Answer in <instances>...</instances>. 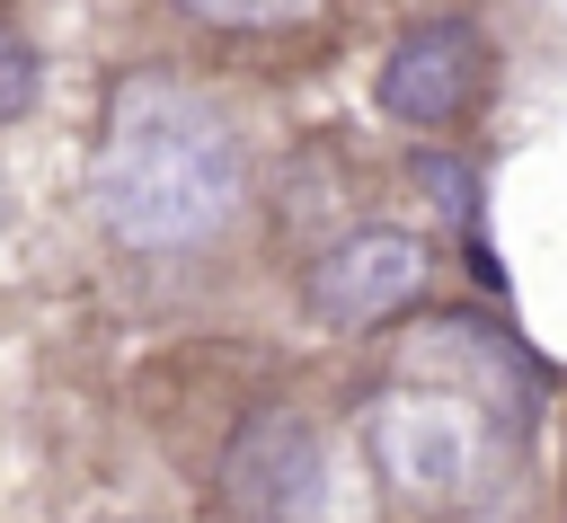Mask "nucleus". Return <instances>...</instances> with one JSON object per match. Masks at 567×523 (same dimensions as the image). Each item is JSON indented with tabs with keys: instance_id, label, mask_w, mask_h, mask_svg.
Here are the masks:
<instances>
[{
	"instance_id": "nucleus-8",
	"label": "nucleus",
	"mask_w": 567,
	"mask_h": 523,
	"mask_svg": "<svg viewBox=\"0 0 567 523\" xmlns=\"http://www.w3.org/2000/svg\"><path fill=\"white\" fill-rule=\"evenodd\" d=\"M27 98H35V53H27V35L0 27V124L27 115Z\"/></svg>"
},
{
	"instance_id": "nucleus-2",
	"label": "nucleus",
	"mask_w": 567,
	"mask_h": 523,
	"mask_svg": "<svg viewBox=\"0 0 567 523\" xmlns=\"http://www.w3.org/2000/svg\"><path fill=\"white\" fill-rule=\"evenodd\" d=\"M363 443H372V470L390 479V496L425 505V514L461 505L470 479H478V417L461 399H443V390H390V399H372Z\"/></svg>"
},
{
	"instance_id": "nucleus-7",
	"label": "nucleus",
	"mask_w": 567,
	"mask_h": 523,
	"mask_svg": "<svg viewBox=\"0 0 567 523\" xmlns=\"http://www.w3.org/2000/svg\"><path fill=\"white\" fill-rule=\"evenodd\" d=\"M416 177L434 186L443 222H461V230H470V213H478V195H470V168H461V160H434V151H425V160H416Z\"/></svg>"
},
{
	"instance_id": "nucleus-3",
	"label": "nucleus",
	"mask_w": 567,
	"mask_h": 523,
	"mask_svg": "<svg viewBox=\"0 0 567 523\" xmlns=\"http://www.w3.org/2000/svg\"><path fill=\"white\" fill-rule=\"evenodd\" d=\"M221 479H230V505L257 514V523H319V505H328V452L284 408H266V417L239 425Z\"/></svg>"
},
{
	"instance_id": "nucleus-6",
	"label": "nucleus",
	"mask_w": 567,
	"mask_h": 523,
	"mask_svg": "<svg viewBox=\"0 0 567 523\" xmlns=\"http://www.w3.org/2000/svg\"><path fill=\"white\" fill-rule=\"evenodd\" d=\"M186 18H204V27H284V18H301L310 0H177Z\"/></svg>"
},
{
	"instance_id": "nucleus-1",
	"label": "nucleus",
	"mask_w": 567,
	"mask_h": 523,
	"mask_svg": "<svg viewBox=\"0 0 567 523\" xmlns=\"http://www.w3.org/2000/svg\"><path fill=\"white\" fill-rule=\"evenodd\" d=\"M89 195L124 248H195L239 204V142L204 98L168 80H133L106 115Z\"/></svg>"
},
{
	"instance_id": "nucleus-5",
	"label": "nucleus",
	"mask_w": 567,
	"mask_h": 523,
	"mask_svg": "<svg viewBox=\"0 0 567 523\" xmlns=\"http://www.w3.org/2000/svg\"><path fill=\"white\" fill-rule=\"evenodd\" d=\"M487 80V53H478V27L470 18H425L390 44L381 62V106L399 124H452Z\"/></svg>"
},
{
	"instance_id": "nucleus-4",
	"label": "nucleus",
	"mask_w": 567,
	"mask_h": 523,
	"mask_svg": "<svg viewBox=\"0 0 567 523\" xmlns=\"http://www.w3.org/2000/svg\"><path fill=\"white\" fill-rule=\"evenodd\" d=\"M425 239L408 230H346L319 266H310V310L337 319V328H372L390 310H408L425 293Z\"/></svg>"
}]
</instances>
